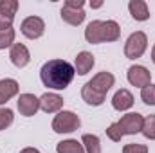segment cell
Returning <instances> with one entry per match:
<instances>
[{"label": "cell", "mask_w": 155, "mask_h": 153, "mask_svg": "<svg viewBox=\"0 0 155 153\" xmlns=\"http://www.w3.org/2000/svg\"><path fill=\"white\" fill-rule=\"evenodd\" d=\"M107 135H108V139L114 141V142H119V141L123 139V132H121V128H119L117 122H112V124L107 128Z\"/></svg>", "instance_id": "484cf974"}, {"label": "cell", "mask_w": 155, "mask_h": 153, "mask_svg": "<svg viewBox=\"0 0 155 153\" xmlns=\"http://www.w3.org/2000/svg\"><path fill=\"white\" fill-rule=\"evenodd\" d=\"M85 2L83 0H67L65 2V7H71V9H83Z\"/></svg>", "instance_id": "f1b7e54d"}, {"label": "cell", "mask_w": 155, "mask_h": 153, "mask_svg": "<svg viewBox=\"0 0 155 153\" xmlns=\"http://www.w3.org/2000/svg\"><path fill=\"white\" fill-rule=\"evenodd\" d=\"M114 81H116L114 74H110V72H97L96 76L88 81V85H90V88L96 90L99 96L107 97V92L114 86Z\"/></svg>", "instance_id": "52a82bcc"}, {"label": "cell", "mask_w": 155, "mask_h": 153, "mask_svg": "<svg viewBox=\"0 0 155 153\" xmlns=\"http://www.w3.org/2000/svg\"><path fill=\"white\" fill-rule=\"evenodd\" d=\"M9 58H11V63L18 69L25 67L29 61H31V54H29V49L24 45V43H15L11 47V52H9Z\"/></svg>", "instance_id": "9c48e42d"}, {"label": "cell", "mask_w": 155, "mask_h": 153, "mask_svg": "<svg viewBox=\"0 0 155 153\" xmlns=\"http://www.w3.org/2000/svg\"><path fill=\"white\" fill-rule=\"evenodd\" d=\"M81 144L85 148L87 153H101V141L97 135H90V133H85L81 137Z\"/></svg>", "instance_id": "ffe728a7"}, {"label": "cell", "mask_w": 155, "mask_h": 153, "mask_svg": "<svg viewBox=\"0 0 155 153\" xmlns=\"http://www.w3.org/2000/svg\"><path fill=\"white\" fill-rule=\"evenodd\" d=\"M123 135H135L139 132H143V124H144V117L141 114H126L123 115L119 121H117Z\"/></svg>", "instance_id": "277c9868"}, {"label": "cell", "mask_w": 155, "mask_h": 153, "mask_svg": "<svg viewBox=\"0 0 155 153\" xmlns=\"http://www.w3.org/2000/svg\"><path fill=\"white\" fill-rule=\"evenodd\" d=\"M16 105H18L20 114L25 117H33L40 110V99L35 94H20Z\"/></svg>", "instance_id": "ba28073f"}, {"label": "cell", "mask_w": 155, "mask_h": 153, "mask_svg": "<svg viewBox=\"0 0 155 153\" xmlns=\"http://www.w3.org/2000/svg\"><path fill=\"white\" fill-rule=\"evenodd\" d=\"M18 11V2L16 0H0V13L7 16L9 20H15V15Z\"/></svg>", "instance_id": "44dd1931"}, {"label": "cell", "mask_w": 155, "mask_h": 153, "mask_svg": "<svg viewBox=\"0 0 155 153\" xmlns=\"http://www.w3.org/2000/svg\"><path fill=\"white\" fill-rule=\"evenodd\" d=\"M146 47H148L146 34L143 31H135V33H132L128 36L126 43H124V56L128 60H137V58H141L144 54Z\"/></svg>", "instance_id": "7a4b0ae2"}, {"label": "cell", "mask_w": 155, "mask_h": 153, "mask_svg": "<svg viewBox=\"0 0 155 153\" xmlns=\"http://www.w3.org/2000/svg\"><path fill=\"white\" fill-rule=\"evenodd\" d=\"M103 2H90V7H101Z\"/></svg>", "instance_id": "4dcf8cb0"}, {"label": "cell", "mask_w": 155, "mask_h": 153, "mask_svg": "<svg viewBox=\"0 0 155 153\" xmlns=\"http://www.w3.org/2000/svg\"><path fill=\"white\" fill-rule=\"evenodd\" d=\"M18 90H20V86H18L16 79H11V77L0 79V105H5L11 97H15L18 94Z\"/></svg>", "instance_id": "7c38bea8"}, {"label": "cell", "mask_w": 155, "mask_h": 153, "mask_svg": "<svg viewBox=\"0 0 155 153\" xmlns=\"http://www.w3.org/2000/svg\"><path fill=\"white\" fill-rule=\"evenodd\" d=\"M13 27V20H9L7 16H4L0 13V31H5V29H11Z\"/></svg>", "instance_id": "83f0119b"}, {"label": "cell", "mask_w": 155, "mask_h": 153, "mask_svg": "<svg viewBox=\"0 0 155 153\" xmlns=\"http://www.w3.org/2000/svg\"><path fill=\"white\" fill-rule=\"evenodd\" d=\"M94 63H96L94 56H92L90 52L83 50V52H79V54L76 56V63H74L76 67H74V70H76L79 76H85V74H88V72L92 70Z\"/></svg>", "instance_id": "5bb4252c"}, {"label": "cell", "mask_w": 155, "mask_h": 153, "mask_svg": "<svg viewBox=\"0 0 155 153\" xmlns=\"http://www.w3.org/2000/svg\"><path fill=\"white\" fill-rule=\"evenodd\" d=\"M152 61L155 63V45H153V49H152Z\"/></svg>", "instance_id": "1f68e13d"}, {"label": "cell", "mask_w": 155, "mask_h": 153, "mask_svg": "<svg viewBox=\"0 0 155 153\" xmlns=\"http://www.w3.org/2000/svg\"><path fill=\"white\" fill-rule=\"evenodd\" d=\"M79 126H81L79 117L69 110L58 112V115L52 119V130L56 133H71V132H76Z\"/></svg>", "instance_id": "3957f363"}, {"label": "cell", "mask_w": 155, "mask_h": 153, "mask_svg": "<svg viewBox=\"0 0 155 153\" xmlns=\"http://www.w3.org/2000/svg\"><path fill=\"white\" fill-rule=\"evenodd\" d=\"M56 151L58 153H85V148H83L81 142H78L76 139H67V141L58 142Z\"/></svg>", "instance_id": "d6986e66"}, {"label": "cell", "mask_w": 155, "mask_h": 153, "mask_svg": "<svg viewBox=\"0 0 155 153\" xmlns=\"http://www.w3.org/2000/svg\"><path fill=\"white\" fill-rule=\"evenodd\" d=\"M20 31H22V34H24L25 38L36 40V38H40V36L43 34V31H45V22H43L40 16H27V18L22 22Z\"/></svg>", "instance_id": "5b68a950"}, {"label": "cell", "mask_w": 155, "mask_h": 153, "mask_svg": "<svg viewBox=\"0 0 155 153\" xmlns=\"http://www.w3.org/2000/svg\"><path fill=\"white\" fill-rule=\"evenodd\" d=\"M20 153H40V151L36 150V148H24Z\"/></svg>", "instance_id": "f546056e"}, {"label": "cell", "mask_w": 155, "mask_h": 153, "mask_svg": "<svg viewBox=\"0 0 155 153\" xmlns=\"http://www.w3.org/2000/svg\"><path fill=\"white\" fill-rule=\"evenodd\" d=\"M81 97H83L85 103H88V105H92V106H99V105L105 103V97L99 96L96 90H92L88 83L83 85V88H81Z\"/></svg>", "instance_id": "ac0fdd59"}, {"label": "cell", "mask_w": 155, "mask_h": 153, "mask_svg": "<svg viewBox=\"0 0 155 153\" xmlns=\"http://www.w3.org/2000/svg\"><path fill=\"white\" fill-rule=\"evenodd\" d=\"M141 99L146 103V105H152L155 106V85H148L144 88H141Z\"/></svg>", "instance_id": "cb8c5ba5"}, {"label": "cell", "mask_w": 155, "mask_h": 153, "mask_svg": "<svg viewBox=\"0 0 155 153\" xmlns=\"http://www.w3.org/2000/svg\"><path fill=\"white\" fill-rule=\"evenodd\" d=\"M146 139L155 141V114L144 117V124H143V132H141Z\"/></svg>", "instance_id": "7402d4cb"}, {"label": "cell", "mask_w": 155, "mask_h": 153, "mask_svg": "<svg viewBox=\"0 0 155 153\" xmlns=\"http://www.w3.org/2000/svg\"><path fill=\"white\" fill-rule=\"evenodd\" d=\"M15 45V29H5V31H0V49H5V47H13Z\"/></svg>", "instance_id": "603a6c76"}, {"label": "cell", "mask_w": 155, "mask_h": 153, "mask_svg": "<svg viewBox=\"0 0 155 153\" xmlns=\"http://www.w3.org/2000/svg\"><path fill=\"white\" fill-rule=\"evenodd\" d=\"M74 74H76L74 67L65 60H49L47 63H43L40 70L41 83L54 90H65L72 83Z\"/></svg>", "instance_id": "6da1fadb"}, {"label": "cell", "mask_w": 155, "mask_h": 153, "mask_svg": "<svg viewBox=\"0 0 155 153\" xmlns=\"http://www.w3.org/2000/svg\"><path fill=\"white\" fill-rule=\"evenodd\" d=\"M123 153H148V146L132 142V144H126V146L123 148Z\"/></svg>", "instance_id": "4316f807"}, {"label": "cell", "mask_w": 155, "mask_h": 153, "mask_svg": "<svg viewBox=\"0 0 155 153\" xmlns=\"http://www.w3.org/2000/svg\"><path fill=\"white\" fill-rule=\"evenodd\" d=\"M128 9H130L132 18L137 22H144L150 18V9H148V4L144 0H130Z\"/></svg>", "instance_id": "4fadbf2b"}, {"label": "cell", "mask_w": 155, "mask_h": 153, "mask_svg": "<svg viewBox=\"0 0 155 153\" xmlns=\"http://www.w3.org/2000/svg\"><path fill=\"white\" fill-rule=\"evenodd\" d=\"M121 36V27L114 20H107L101 24V40L103 41H116Z\"/></svg>", "instance_id": "9a60e30c"}, {"label": "cell", "mask_w": 155, "mask_h": 153, "mask_svg": "<svg viewBox=\"0 0 155 153\" xmlns=\"http://www.w3.org/2000/svg\"><path fill=\"white\" fill-rule=\"evenodd\" d=\"M61 20L67 22L69 25H79L85 20V11L83 9H71V7H61Z\"/></svg>", "instance_id": "2e32d148"}, {"label": "cell", "mask_w": 155, "mask_h": 153, "mask_svg": "<svg viewBox=\"0 0 155 153\" xmlns=\"http://www.w3.org/2000/svg\"><path fill=\"white\" fill-rule=\"evenodd\" d=\"M112 106L116 108L117 112H124V110H130L134 106V96L130 90L126 88H121L117 90L112 97Z\"/></svg>", "instance_id": "8fae6325"}, {"label": "cell", "mask_w": 155, "mask_h": 153, "mask_svg": "<svg viewBox=\"0 0 155 153\" xmlns=\"http://www.w3.org/2000/svg\"><path fill=\"white\" fill-rule=\"evenodd\" d=\"M126 77H128L130 85L139 86V88H144L152 81V72L146 67H143V65H132L128 69V72H126Z\"/></svg>", "instance_id": "8992f818"}, {"label": "cell", "mask_w": 155, "mask_h": 153, "mask_svg": "<svg viewBox=\"0 0 155 153\" xmlns=\"http://www.w3.org/2000/svg\"><path fill=\"white\" fill-rule=\"evenodd\" d=\"M63 106V97L58 96V94H43L40 97V108L45 112V114H54V112H60Z\"/></svg>", "instance_id": "30bf717a"}, {"label": "cell", "mask_w": 155, "mask_h": 153, "mask_svg": "<svg viewBox=\"0 0 155 153\" xmlns=\"http://www.w3.org/2000/svg\"><path fill=\"white\" fill-rule=\"evenodd\" d=\"M101 20H92L88 25H87V29H85V40L88 41V43H101L103 40H101Z\"/></svg>", "instance_id": "e0dca14e"}, {"label": "cell", "mask_w": 155, "mask_h": 153, "mask_svg": "<svg viewBox=\"0 0 155 153\" xmlns=\"http://www.w3.org/2000/svg\"><path fill=\"white\" fill-rule=\"evenodd\" d=\"M13 119H15L13 110H9V108H0V132L13 124Z\"/></svg>", "instance_id": "d4e9b609"}]
</instances>
